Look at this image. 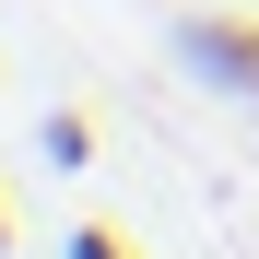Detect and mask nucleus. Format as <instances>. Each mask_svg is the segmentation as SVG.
<instances>
[{"instance_id":"nucleus-1","label":"nucleus","mask_w":259,"mask_h":259,"mask_svg":"<svg viewBox=\"0 0 259 259\" xmlns=\"http://www.w3.org/2000/svg\"><path fill=\"white\" fill-rule=\"evenodd\" d=\"M177 59L200 82H224V95H259V24H236V12H189L177 24Z\"/></svg>"},{"instance_id":"nucleus-2","label":"nucleus","mask_w":259,"mask_h":259,"mask_svg":"<svg viewBox=\"0 0 259 259\" xmlns=\"http://www.w3.org/2000/svg\"><path fill=\"white\" fill-rule=\"evenodd\" d=\"M35 153H48L59 177H82V165H95V118H82V106H48V118H35Z\"/></svg>"},{"instance_id":"nucleus-3","label":"nucleus","mask_w":259,"mask_h":259,"mask_svg":"<svg viewBox=\"0 0 259 259\" xmlns=\"http://www.w3.org/2000/svg\"><path fill=\"white\" fill-rule=\"evenodd\" d=\"M59 259H142V247H130V236H118V224H82V236H71V247H59Z\"/></svg>"},{"instance_id":"nucleus-4","label":"nucleus","mask_w":259,"mask_h":259,"mask_svg":"<svg viewBox=\"0 0 259 259\" xmlns=\"http://www.w3.org/2000/svg\"><path fill=\"white\" fill-rule=\"evenodd\" d=\"M0 259H12V212H0Z\"/></svg>"}]
</instances>
